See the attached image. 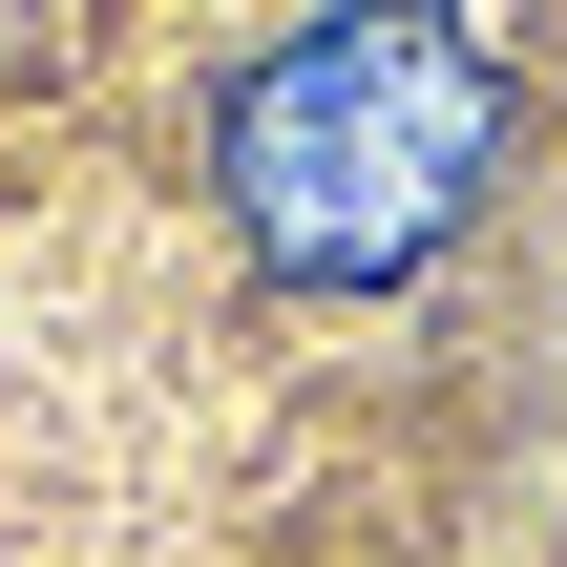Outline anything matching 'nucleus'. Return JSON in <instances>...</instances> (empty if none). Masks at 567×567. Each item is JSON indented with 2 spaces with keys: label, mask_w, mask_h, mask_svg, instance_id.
Masks as SVG:
<instances>
[{
  "label": "nucleus",
  "mask_w": 567,
  "mask_h": 567,
  "mask_svg": "<svg viewBox=\"0 0 567 567\" xmlns=\"http://www.w3.org/2000/svg\"><path fill=\"white\" fill-rule=\"evenodd\" d=\"M505 168V63L463 21H295L274 63H231L210 105V189L274 274L358 295V274H421L463 231V189Z\"/></svg>",
  "instance_id": "f257e3e1"
}]
</instances>
